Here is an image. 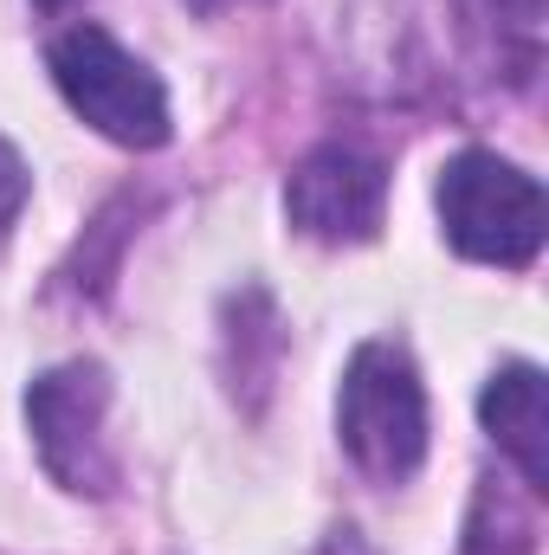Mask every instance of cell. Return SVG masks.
Listing matches in <instances>:
<instances>
[{
    "label": "cell",
    "mask_w": 549,
    "mask_h": 555,
    "mask_svg": "<svg viewBox=\"0 0 549 555\" xmlns=\"http://www.w3.org/2000/svg\"><path fill=\"white\" fill-rule=\"evenodd\" d=\"M485 433L511 452V465L524 472L531 491H549V408H544V375L531 362H511L485 382Z\"/></svg>",
    "instance_id": "obj_6"
},
{
    "label": "cell",
    "mask_w": 549,
    "mask_h": 555,
    "mask_svg": "<svg viewBox=\"0 0 549 555\" xmlns=\"http://www.w3.org/2000/svg\"><path fill=\"white\" fill-rule=\"evenodd\" d=\"M46 65H52V85L65 91V104L98 137L124 142V149H162L168 142V91H162V78L142 59H130L104 26L59 33Z\"/></svg>",
    "instance_id": "obj_3"
},
{
    "label": "cell",
    "mask_w": 549,
    "mask_h": 555,
    "mask_svg": "<svg viewBox=\"0 0 549 555\" xmlns=\"http://www.w3.org/2000/svg\"><path fill=\"white\" fill-rule=\"evenodd\" d=\"M439 220H446V240L465 259L518 272V266H531L544 253L549 207H544V188L524 168H511L491 149H465L439 175Z\"/></svg>",
    "instance_id": "obj_1"
},
{
    "label": "cell",
    "mask_w": 549,
    "mask_h": 555,
    "mask_svg": "<svg viewBox=\"0 0 549 555\" xmlns=\"http://www.w3.org/2000/svg\"><path fill=\"white\" fill-rule=\"evenodd\" d=\"M104 408H111V375L98 362H59L26 388V420L39 439L46 472L78 491V498H111L117 491V459L104 439Z\"/></svg>",
    "instance_id": "obj_4"
},
{
    "label": "cell",
    "mask_w": 549,
    "mask_h": 555,
    "mask_svg": "<svg viewBox=\"0 0 549 555\" xmlns=\"http://www.w3.org/2000/svg\"><path fill=\"white\" fill-rule=\"evenodd\" d=\"M485 7L518 33H537V20H544V0H485Z\"/></svg>",
    "instance_id": "obj_8"
},
{
    "label": "cell",
    "mask_w": 549,
    "mask_h": 555,
    "mask_svg": "<svg viewBox=\"0 0 549 555\" xmlns=\"http://www.w3.org/2000/svg\"><path fill=\"white\" fill-rule=\"evenodd\" d=\"M26 188H33V175H26L20 149L0 142V240H7V227L20 220V207H26Z\"/></svg>",
    "instance_id": "obj_7"
},
{
    "label": "cell",
    "mask_w": 549,
    "mask_h": 555,
    "mask_svg": "<svg viewBox=\"0 0 549 555\" xmlns=\"http://www.w3.org/2000/svg\"><path fill=\"white\" fill-rule=\"evenodd\" d=\"M382 207H388V175H382V162H369V155H356V149H343V142L304 155L297 175H291V188H284L291 227L310 233V240H330V246H362V240H375Z\"/></svg>",
    "instance_id": "obj_5"
},
{
    "label": "cell",
    "mask_w": 549,
    "mask_h": 555,
    "mask_svg": "<svg viewBox=\"0 0 549 555\" xmlns=\"http://www.w3.org/2000/svg\"><path fill=\"white\" fill-rule=\"evenodd\" d=\"M33 7H46V13H65V7H72V0H33Z\"/></svg>",
    "instance_id": "obj_9"
},
{
    "label": "cell",
    "mask_w": 549,
    "mask_h": 555,
    "mask_svg": "<svg viewBox=\"0 0 549 555\" xmlns=\"http://www.w3.org/2000/svg\"><path fill=\"white\" fill-rule=\"evenodd\" d=\"M336 426L349 459L382 478L401 485L426 459V388L413 375L408 349L395 343H362L343 369V395H336Z\"/></svg>",
    "instance_id": "obj_2"
}]
</instances>
